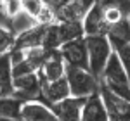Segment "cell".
Listing matches in <instances>:
<instances>
[{
    "label": "cell",
    "mask_w": 130,
    "mask_h": 121,
    "mask_svg": "<svg viewBox=\"0 0 130 121\" xmlns=\"http://www.w3.org/2000/svg\"><path fill=\"white\" fill-rule=\"evenodd\" d=\"M59 54L66 66L89 69V50H87V40L85 36L75 38L71 42H66L59 47Z\"/></svg>",
    "instance_id": "obj_4"
},
{
    "label": "cell",
    "mask_w": 130,
    "mask_h": 121,
    "mask_svg": "<svg viewBox=\"0 0 130 121\" xmlns=\"http://www.w3.org/2000/svg\"><path fill=\"white\" fill-rule=\"evenodd\" d=\"M108 40L111 42V45H118V43H127L130 42V23L128 17L127 19L120 21V23H115L106 26V33Z\"/></svg>",
    "instance_id": "obj_18"
},
{
    "label": "cell",
    "mask_w": 130,
    "mask_h": 121,
    "mask_svg": "<svg viewBox=\"0 0 130 121\" xmlns=\"http://www.w3.org/2000/svg\"><path fill=\"white\" fill-rule=\"evenodd\" d=\"M101 10H102V17L106 26L120 23L127 19L130 12V0H99Z\"/></svg>",
    "instance_id": "obj_11"
},
{
    "label": "cell",
    "mask_w": 130,
    "mask_h": 121,
    "mask_svg": "<svg viewBox=\"0 0 130 121\" xmlns=\"http://www.w3.org/2000/svg\"><path fill=\"white\" fill-rule=\"evenodd\" d=\"M23 102L24 100H21V99L14 97V95H2L0 97V118L19 119Z\"/></svg>",
    "instance_id": "obj_19"
},
{
    "label": "cell",
    "mask_w": 130,
    "mask_h": 121,
    "mask_svg": "<svg viewBox=\"0 0 130 121\" xmlns=\"http://www.w3.org/2000/svg\"><path fill=\"white\" fill-rule=\"evenodd\" d=\"M14 97L21 100H42V83L38 73H30L14 78Z\"/></svg>",
    "instance_id": "obj_6"
},
{
    "label": "cell",
    "mask_w": 130,
    "mask_h": 121,
    "mask_svg": "<svg viewBox=\"0 0 130 121\" xmlns=\"http://www.w3.org/2000/svg\"><path fill=\"white\" fill-rule=\"evenodd\" d=\"M38 78H40V76H38ZM40 83H42V102H45L50 107H52L54 104H57V102L71 97L70 85H68L66 76H62L59 80H54V81L40 80Z\"/></svg>",
    "instance_id": "obj_9"
},
{
    "label": "cell",
    "mask_w": 130,
    "mask_h": 121,
    "mask_svg": "<svg viewBox=\"0 0 130 121\" xmlns=\"http://www.w3.org/2000/svg\"><path fill=\"white\" fill-rule=\"evenodd\" d=\"M0 26H4V19H2V0H0Z\"/></svg>",
    "instance_id": "obj_23"
},
{
    "label": "cell",
    "mask_w": 130,
    "mask_h": 121,
    "mask_svg": "<svg viewBox=\"0 0 130 121\" xmlns=\"http://www.w3.org/2000/svg\"><path fill=\"white\" fill-rule=\"evenodd\" d=\"M45 2H47V4H49V5H52V7H56V5H57V2H59V0H45Z\"/></svg>",
    "instance_id": "obj_22"
},
{
    "label": "cell",
    "mask_w": 130,
    "mask_h": 121,
    "mask_svg": "<svg viewBox=\"0 0 130 121\" xmlns=\"http://www.w3.org/2000/svg\"><path fill=\"white\" fill-rule=\"evenodd\" d=\"M113 50L118 55L121 66H123V69H125V73H127V76H128V80H130V42L113 45Z\"/></svg>",
    "instance_id": "obj_20"
},
{
    "label": "cell",
    "mask_w": 130,
    "mask_h": 121,
    "mask_svg": "<svg viewBox=\"0 0 130 121\" xmlns=\"http://www.w3.org/2000/svg\"><path fill=\"white\" fill-rule=\"evenodd\" d=\"M82 26H83L85 36H94V35H104L106 33V23H104V17H102L99 0L85 14V17L82 21Z\"/></svg>",
    "instance_id": "obj_15"
},
{
    "label": "cell",
    "mask_w": 130,
    "mask_h": 121,
    "mask_svg": "<svg viewBox=\"0 0 130 121\" xmlns=\"http://www.w3.org/2000/svg\"><path fill=\"white\" fill-rule=\"evenodd\" d=\"M80 121H109L106 106L102 102L99 92L85 97L83 107H82V118Z\"/></svg>",
    "instance_id": "obj_12"
},
{
    "label": "cell",
    "mask_w": 130,
    "mask_h": 121,
    "mask_svg": "<svg viewBox=\"0 0 130 121\" xmlns=\"http://www.w3.org/2000/svg\"><path fill=\"white\" fill-rule=\"evenodd\" d=\"M56 24H57V35H59L61 45L75 38L85 36L82 21H56Z\"/></svg>",
    "instance_id": "obj_17"
},
{
    "label": "cell",
    "mask_w": 130,
    "mask_h": 121,
    "mask_svg": "<svg viewBox=\"0 0 130 121\" xmlns=\"http://www.w3.org/2000/svg\"><path fill=\"white\" fill-rule=\"evenodd\" d=\"M2 95H4V93H2V88H0V97H2Z\"/></svg>",
    "instance_id": "obj_25"
},
{
    "label": "cell",
    "mask_w": 130,
    "mask_h": 121,
    "mask_svg": "<svg viewBox=\"0 0 130 121\" xmlns=\"http://www.w3.org/2000/svg\"><path fill=\"white\" fill-rule=\"evenodd\" d=\"M23 14H26L35 24H50L54 23V7L45 0H21Z\"/></svg>",
    "instance_id": "obj_7"
},
{
    "label": "cell",
    "mask_w": 130,
    "mask_h": 121,
    "mask_svg": "<svg viewBox=\"0 0 130 121\" xmlns=\"http://www.w3.org/2000/svg\"><path fill=\"white\" fill-rule=\"evenodd\" d=\"M64 76L70 85L71 97H89L92 93L99 92V80L94 78L89 69L66 66Z\"/></svg>",
    "instance_id": "obj_3"
},
{
    "label": "cell",
    "mask_w": 130,
    "mask_h": 121,
    "mask_svg": "<svg viewBox=\"0 0 130 121\" xmlns=\"http://www.w3.org/2000/svg\"><path fill=\"white\" fill-rule=\"evenodd\" d=\"M97 0H59L54 7L56 21H83L85 14Z\"/></svg>",
    "instance_id": "obj_5"
},
{
    "label": "cell",
    "mask_w": 130,
    "mask_h": 121,
    "mask_svg": "<svg viewBox=\"0 0 130 121\" xmlns=\"http://www.w3.org/2000/svg\"><path fill=\"white\" fill-rule=\"evenodd\" d=\"M85 40H87V50H89V71L92 73L94 78L99 80L113 54V45L106 35L85 36Z\"/></svg>",
    "instance_id": "obj_2"
},
{
    "label": "cell",
    "mask_w": 130,
    "mask_h": 121,
    "mask_svg": "<svg viewBox=\"0 0 130 121\" xmlns=\"http://www.w3.org/2000/svg\"><path fill=\"white\" fill-rule=\"evenodd\" d=\"M99 81L102 85H106L113 93H116L118 97L130 102V80L127 76V73H125V69H123V66H121L118 55L115 54V50L111 54Z\"/></svg>",
    "instance_id": "obj_1"
},
{
    "label": "cell",
    "mask_w": 130,
    "mask_h": 121,
    "mask_svg": "<svg viewBox=\"0 0 130 121\" xmlns=\"http://www.w3.org/2000/svg\"><path fill=\"white\" fill-rule=\"evenodd\" d=\"M21 121H59L52 107L42 100H24L21 106Z\"/></svg>",
    "instance_id": "obj_8"
},
{
    "label": "cell",
    "mask_w": 130,
    "mask_h": 121,
    "mask_svg": "<svg viewBox=\"0 0 130 121\" xmlns=\"http://www.w3.org/2000/svg\"><path fill=\"white\" fill-rule=\"evenodd\" d=\"M14 38H16V35H14L12 31L7 30V28H4V26H0V54L9 52L10 49H12Z\"/></svg>",
    "instance_id": "obj_21"
},
{
    "label": "cell",
    "mask_w": 130,
    "mask_h": 121,
    "mask_svg": "<svg viewBox=\"0 0 130 121\" xmlns=\"http://www.w3.org/2000/svg\"><path fill=\"white\" fill-rule=\"evenodd\" d=\"M0 121H21V119H5V118H0Z\"/></svg>",
    "instance_id": "obj_24"
},
{
    "label": "cell",
    "mask_w": 130,
    "mask_h": 121,
    "mask_svg": "<svg viewBox=\"0 0 130 121\" xmlns=\"http://www.w3.org/2000/svg\"><path fill=\"white\" fill-rule=\"evenodd\" d=\"M0 88L4 95L14 93V74H12V61L9 52L0 54Z\"/></svg>",
    "instance_id": "obj_16"
},
{
    "label": "cell",
    "mask_w": 130,
    "mask_h": 121,
    "mask_svg": "<svg viewBox=\"0 0 130 121\" xmlns=\"http://www.w3.org/2000/svg\"><path fill=\"white\" fill-rule=\"evenodd\" d=\"M64 71H66V64H64V61H62V57H61V54H59V49H57V50H50L47 61L43 62V66L37 73H38L40 80L54 81V80L62 78Z\"/></svg>",
    "instance_id": "obj_14"
},
{
    "label": "cell",
    "mask_w": 130,
    "mask_h": 121,
    "mask_svg": "<svg viewBox=\"0 0 130 121\" xmlns=\"http://www.w3.org/2000/svg\"><path fill=\"white\" fill-rule=\"evenodd\" d=\"M83 102H85V97H68L54 104L52 111L56 112L59 121H80Z\"/></svg>",
    "instance_id": "obj_13"
},
{
    "label": "cell",
    "mask_w": 130,
    "mask_h": 121,
    "mask_svg": "<svg viewBox=\"0 0 130 121\" xmlns=\"http://www.w3.org/2000/svg\"><path fill=\"white\" fill-rule=\"evenodd\" d=\"M128 23H130V12H128Z\"/></svg>",
    "instance_id": "obj_26"
},
{
    "label": "cell",
    "mask_w": 130,
    "mask_h": 121,
    "mask_svg": "<svg viewBox=\"0 0 130 121\" xmlns=\"http://www.w3.org/2000/svg\"><path fill=\"white\" fill-rule=\"evenodd\" d=\"M45 30H47V24H33L30 28L23 30L19 35H16L12 49H16V50H28V49H33V47H42L43 36H45Z\"/></svg>",
    "instance_id": "obj_10"
}]
</instances>
